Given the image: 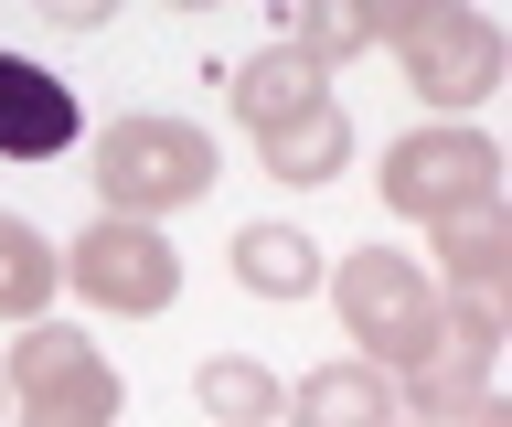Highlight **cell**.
Returning a JSON list of instances; mask_svg holds the SVG:
<instances>
[{"label":"cell","instance_id":"obj_10","mask_svg":"<svg viewBox=\"0 0 512 427\" xmlns=\"http://www.w3.org/2000/svg\"><path fill=\"white\" fill-rule=\"evenodd\" d=\"M288 427H395V374H374V363H320V374H299V385L278 395Z\"/></svg>","mask_w":512,"mask_h":427},{"label":"cell","instance_id":"obj_14","mask_svg":"<svg viewBox=\"0 0 512 427\" xmlns=\"http://www.w3.org/2000/svg\"><path fill=\"white\" fill-rule=\"evenodd\" d=\"M256 161L278 171V182H342V161H352V118H342V97L320 107V118H299V129H278V139H256Z\"/></svg>","mask_w":512,"mask_h":427},{"label":"cell","instance_id":"obj_11","mask_svg":"<svg viewBox=\"0 0 512 427\" xmlns=\"http://www.w3.org/2000/svg\"><path fill=\"white\" fill-rule=\"evenodd\" d=\"M224 257H235V289L246 299H310L320 289V246L299 225H235Z\"/></svg>","mask_w":512,"mask_h":427},{"label":"cell","instance_id":"obj_7","mask_svg":"<svg viewBox=\"0 0 512 427\" xmlns=\"http://www.w3.org/2000/svg\"><path fill=\"white\" fill-rule=\"evenodd\" d=\"M427 289L459 299V310H491L512 321V203H470V214H438L427 225Z\"/></svg>","mask_w":512,"mask_h":427},{"label":"cell","instance_id":"obj_18","mask_svg":"<svg viewBox=\"0 0 512 427\" xmlns=\"http://www.w3.org/2000/svg\"><path fill=\"white\" fill-rule=\"evenodd\" d=\"M0 417H11V395H0Z\"/></svg>","mask_w":512,"mask_h":427},{"label":"cell","instance_id":"obj_15","mask_svg":"<svg viewBox=\"0 0 512 427\" xmlns=\"http://www.w3.org/2000/svg\"><path fill=\"white\" fill-rule=\"evenodd\" d=\"M384 43V11H352V0H310L299 22H288V54H310L320 75H342L352 54H374Z\"/></svg>","mask_w":512,"mask_h":427},{"label":"cell","instance_id":"obj_6","mask_svg":"<svg viewBox=\"0 0 512 427\" xmlns=\"http://www.w3.org/2000/svg\"><path fill=\"white\" fill-rule=\"evenodd\" d=\"M64 289H86V310H107V321H160V310L182 299V257H171L160 225L96 214V225L64 246Z\"/></svg>","mask_w":512,"mask_h":427},{"label":"cell","instance_id":"obj_2","mask_svg":"<svg viewBox=\"0 0 512 427\" xmlns=\"http://www.w3.org/2000/svg\"><path fill=\"white\" fill-rule=\"evenodd\" d=\"M384 54L406 65V86L438 118H470L480 97H502V65L512 43L491 11H459V0H406V11H384Z\"/></svg>","mask_w":512,"mask_h":427},{"label":"cell","instance_id":"obj_4","mask_svg":"<svg viewBox=\"0 0 512 427\" xmlns=\"http://www.w3.org/2000/svg\"><path fill=\"white\" fill-rule=\"evenodd\" d=\"M320 289L342 299V331L363 342L374 374H406L427 353V331H438V289H427V267L395 257V246H342V267H320Z\"/></svg>","mask_w":512,"mask_h":427},{"label":"cell","instance_id":"obj_16","mask_svg":"<svg viewBox=\"0 0 512 427\" xmlns=\"http://www.w3.org/2000/svg\"><path fill=\"white\" fill-rule=\"evenodd\" d=\"M448 427H512V406H502V395H480V406H459Z\"/></svg>","mask_w":512,"mask_h":427},{"label":"cell","instance_id":"obj_8","mask_svg":"<svg viewBox=\"0 0 512 427\" xmlns=\"http://www.w3.org/2000/svg\"><path fill=\"white\" fill-rule=\"evenodd\" d=\"M86 139V107L64 86L54 65H32V54H0V161H64Z\"/></svg>","mask_w":512,"mask_h":427},{"label":"cell","instance_id":"obj_12","mask_svg":"<svg viewBox=\"0 0 512 427\" xmlns=\"http://www.w3.org/2000/svg\"><path fill=\"white\" fill-rule=\"evenodd\" d=\"M54 289H64V257H54V235L43 225H22V214H0V321H43L54 310Z\"/></svg>","mask_w":512,"mask_h":427},{"label":"cell","instance_id":"obj_9","mask_svg":"<svg viewBox=\"0 0 512 427\" xmlns=\"http://www.w3.org/2000/svg\"><path fill=\"white\" fill-rule=\"evenodd\" d=\"M224 107L246 118V139H278V129H299V118H320V107H331V75H320L310 54L267 43L256 65H235V75H224Z\"/></svg>","mask_w":512,"mask_h":427},{"label":"cell","instance_id":"obj_3","mask_svg":"<svg viewBox=\"0 0 512 427\" xmlns=\"http://www.w3.org/2000/svg\"><path fill=\"white\" fill-rule=\"evenodd\" d=\"M0 395H11V427H118V406H128L118 363L64 321H32L0 353Z\"/></svg>","mask_w":512,"mask_h":427},{"label":"cell","instance_id":"obj_1","mask_svg":"<svg viewBox=\"0 0 512 427\" xmlns=\"http://www.w3.org/2000/svg\"><path fill=\"white\" fill-rule=\"evenodd\" d=\"M86 182H96V203H107L118 225H160V214L203 203L224 171H214V139L192 129V118L139 107V118H107V129L86 139Z\"/></svg>","mask_w":512,"mask_h":427},{"label":"cell","instance_id":"obj_17","mask_svg":"<svg viewBox=\"0 0 512 427\" xmlns=\"http://www.w3.org/2000/svg\"><path fill=\"white\" fill-rule=\"evenodd\" d=\"M395 427H427V417H395Z\"/></svg>","mask_w":512,"mask_h":427},{"label":"cell","instance_id":"obj_5","mask_svg":"<svg viewBox=\"0 0 512 427\" xmlns=\"http://www.w3.org/2000/svg\"><path fill=\"white\" fill-rule=\"evenodd\" d=\"M384 203L416 214V225H438V214H470V203H502V150L470 129V118H427L384 150Z\"/></svg>","mask_w":512,"mask_h":427},{"label":"cell","instance_id":"obj_13","mask_svg":"<svg viewBox=\"0 0 512 427\" xmlns=\"http://www.w3.org/2000/svg\"><path fill=\"white\" fill-rule=\"evenodd\" d=\"M278 395H288V385H278L256 353H214L203 374H192V406H203L214 427H278Z\"/></svg>","mask_w":512,"mask_h":427}]
</instances>
